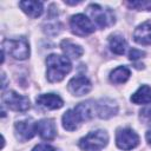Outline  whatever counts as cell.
I'll return each mask as SVG.
<instances>
[{"instance_id":"e0dca14e","label":"cell","mask_w":151,"mask_h":151,"mask_svg":"<svg viewBox=\"0 0 151 151\" xmlns=\"http://www.w3.org/2000/svg\"><path fill=\"white\" fill-rule=\"evenodd\" d=\"M130 100L137 105L150 104L151 103V86H149V85L139 86L138 90L131 96Z\"/></svg>"},{"instance_id":"5b68a950","label":"cell","mask_w":151,"mask_h":151,"mask_svg":"<svg viewBox=\"0 0 151 151\" xmlns=\"http://www.w3.org/2000/svg\"><path fill=\"white\" fill-rule=\"evenodd\" d=\"M139 136L138 133L130 129V127H123L118 129L116 133V145L124 151H130L139 145Z\"/></svg>"},{"instance_id":"6da1fadb","label":"cell","mask_w":151,"mask_h":151,"mask_svg":"<svg viewBox=\"0 0 151 151\" xmlns=\"http://www.w3.org/2000/svg\"><path fill=\"white\" fill-rule=\"evenodd\" d=\"M72 70L70 59L65 55L52 53L46 58V78L50 83L61 81Z\"/></svg>"},{"instance_id":"d6986e66","label":"cell","mask_w":151,"mask_h":151,"mask_svg":"<svg viewBox=\"0 0 151 151\" xmlns=\"http://www.w3.org/2000/svg\"><path fill=\"white\" fill-rule=\"evenodd\" d=\"M131 76V71L129 67L126 66H118L116 67L113 71H111L110 76H109V79L112 84H116V85H119V84H124L129 80Z\"/></svg>"},{"instance_id":"30bf717a","label":"cell","mask_w":151,"mask_h":151,"mask_svg":"<svg viewBox=\"0 0 151 151\" xmlns=\"http://www.w3.org/2000/svg\"><path fill=\"white\" fill-rule=\"evenodd\" d=\"M96 112L97 116L101 119H109L117 114L118 105L113 99L110 98H101L96 101Z\"/></svg>"},{"instance_id":"7402d4cb","label":"cell","mask_w":151,"mask_h":151,"mask_svg":"<svg viewBox=\"0 0 151 151\" xmlns=\"http://www.w3.org/2000/svg\"><path fill=\"white\" fill-rule=\"evenodd\" d=\"M144 55H145V52H143V51H140V50H137V48H132V50H130V52H129V59H130V60H133V61H136V60L143 58Z\"/></svg>"},{"instance_id":"3957f363","label":"cell","mask_w":151,"mask_h":151,"mask_svg":"<svg viewBox=\"0 0 151 151\" xmlns=\"http://www.w3.org/2000/svg\"><path fill=\"white\" fill-rule=\"evenodd\" d=\"M2 52L17 60H25L29 57V44L25 37L5 39L2 41Z\"/></svg>"},{"instance_id":"4fadbf2b","label":"cell","mask_w":151,"mask_h":151,"mask_svg":"<svg viewBox=\"0 0 151 151\" xmlns=\"http://www.w3.org/2000/svg\"><path fill=\"white\" fill-rule=\"evenodd\" d=\"M61 123H63V127L67 131H74L77 129H79V126L83 124V119L80 117V114L78 113V111L73 107L67 110L61 118Z\"/></svg>"},{"instance_id":"ffe728a7","label":"cell","mask_w":151,"mask_h":151,"mask_svg":"<svg viewBox=\"0 0 151 151\" xmlns=\"http://www.w3.org/2000/svg\"><path fill=\"white\" fill-rule=\"evenodd\" d=\"M127 6L134 8L136 11H151V1H129Z\"/></svg>"},{"instance_id":"8fae6325","label":"cell","mask_w":151,"mask_h":151,"mask_svg":"<svg viewBox=\"0 0 151 151\" xmlns=\"http://www.w3.org/2000/svg\"><path fill=\"white\" fill-rule=\"evenodd\" d=\"M35 131L44 140H52L57 136V126L54 120L47 118L35 122Z\"/></svg>"},{"instance_id":"44dd1931","label":"cell","mask_w":151,"mask_h":151,"mask_svg":"<svg viewBox=\"0 0 151 151\" xmlns=\"http://www.w3.org/2000/svg\"><path fill=\"white\" fill-rule=\"evenodd\" d=\"M139 118L144 123H150L151 124V106H146L140 110L139 112Z\"/></svg>"},{"instance_id":"cb8c5ba5","label":"cell","mask_w":151,"mask_h":151,"mask_svg":"<svg viewBox=\"0 0 151 151\" xmlns=\"http://www.w3.org/2000/svg\"><path fill=\"white\" fill-rule=\"evenodd\" d=\"M145 138H146V142L151 145V127L146 131V133H145Z\"/></svg>"},{"instance_id":"5bb4252c","label":"cell","mask_w":151,"mask_h":151,"mask_svg":"<svg viewBox=\"0 0 151 151\" xmlns=\"http://www.w3.org/2000/svg\"><path fill=\"white\" fill-rule=\"evenodd\" d=\"M133 40L143 46L151 45V22H143L138 25L133 32Z\"/></svg>"},{"instance_id":"603a6c76","label":"cell","mask_w":151,"mask_h":151,"mask_svg":"<svg viewBox=\"0 0 151 151\" xmlns=\"http://www.w3.org/2000/svg\"><path fill=\"white\" fill-rule=\"evenodd\" d=\"M32 151H55V149L48 144H38L32 149Z\"/></svg>"},{"instance_id":"277c9868","label":"cell","mask_w":151,"mask_h":151,"mask_svg":"<svg viewBox=\"0 0 151 151\" xmlns=\"http://www.w3.org/2000/svg\"><path fill=\"white\" fill-rule=\"evenodd\" d=\"M109 143V134L105 130H94L83 137L78 145L84 151H100Z\"/></svg>"},{"instance_id":"ac0fdd59","label":"cell","mask_w":151,"mask_h":151,"mask_svg":"<svg viewBox=\"0 0 151 151\" xmlns=\"http://www.w3.org/2000/svg\"><path fill=\"white\" fill-rule=\"evenodd\" d=\"M109 47H110L111 52H113L114 54L122 55L126 51L127 42L123 35L116 33V34H111L109 37Z\"/></svg>"},{"instance_id":"52a82bcc","label":"cell","mask_w":151,"mask_h":151,"mask_svg":"<svg viewBox=\"0 0 151 151\" xmlns=\"http://www.w3.org/2000/svg\"><path fill=\"white\" fill-rule=\"evenodd\" d=\"M2 101L9 110L17 111V112H25L31 107L28 97L19 94L18 92L12 91V90L2 94Z\"/></svg>"},{"instance_id":"9c48e42d","label":"cell","mask_w":151,"mask_h":151,"mask_svg":"<svg viewBox=\"0 0 151 151\" xmlns=\"http://www.w3.org/2000/svg\"><path fill=\"white\" fill-rule=\"evenodd\" d=\"M92 88V84L90 79L85 76H76L72 79H70L67 84V90L70 93H72L76 97H81L86 93H88Z\"/></svg>"},{"instance_id":"7c38bea8","label":"cell","mask_w":151,"mask_h":151,"mask_svg":"<svg viewBox=\"0 0 151 151\" xmlns=\"http://www.w3.org/2000/svg\"><path fill=\"white\" fill-rule=\"evenodd\" d=\"M35 100L39 106H41L46 110H58V109L63 107V105H64V100L61 99V97L55 93L39 94Z\"/></svg>"},{"instance_id":"2e32d148","label":"cell","mask_w":151,"mask_h":151,"mask_svg":"<svg viewBox=\"0 0 151 151\" xmlns=\"http://www.w3.org/2000/svg\"><path fill=\"white\" fill-rule=\"evenodd\" d=\"M60 48H61L64 55L67 57L68 59H79L84 53V50L81 46H79L70 40H63L60 42Z\"/></svg>"},{"instance_id":"9a60e30c","label":"cell","mask_w":151,"mask_h":151,"mask_svg":"<svg viewBox=\"0 0 151 151\" xmlns=\"http://www.w3.org/2000/svg\"><path fill=\"white\" fill-rule=\"evenodd\" d=\"M19 7L22 9L24 13H26L31 18H38L44 12V4L41 1H34V0L20 1Z\"/></svg>"},{"instance_id":"7a4b0ae2","label":"cell","mask_w":151,"mask_h":151,"mask_svg":"<svg viewBox=\"0 0 151 151\" xmlns=\"http://www.w3.org/2000/svg\"><path fill=\"white\" fill-rule=\"evenodd\" d=\"M87 14L91 18L93 25L98 28H106L116 22V17L112 9L98 4H91L87 6Z\"/></svg>"},{"instance_id":"ba28073f","label":"cell","mask_w":151,"mask_h":151,"mask_svg":"<svg viewBox=\"0 0 151 151\" xmlns=\"http://www.w3.org/2000/svg\"><path fill=\"white\" fill-rule=\"evenodd\" d=\"M14 131H15V137L20 142L29 140L37 133L35 122H33L32 118H26V119H22V120H18L14 124Z\"/></svg>"},{"instance_id":"8992f818","label":"cell","mask_w":151,"mask_h":151,"mask_svg":"<svg viewBox=\"0 0 151 151\" xmlns=\"http://www.w3.org/2000/svg\"><path fill=\"white\" fill-rule=\"evenodd\" d=\"M70 28L73 34L78 37H85L94 32L96 26L91 21V19L85 14H74L70 19Z\"/></svg>"}]
</instances>
